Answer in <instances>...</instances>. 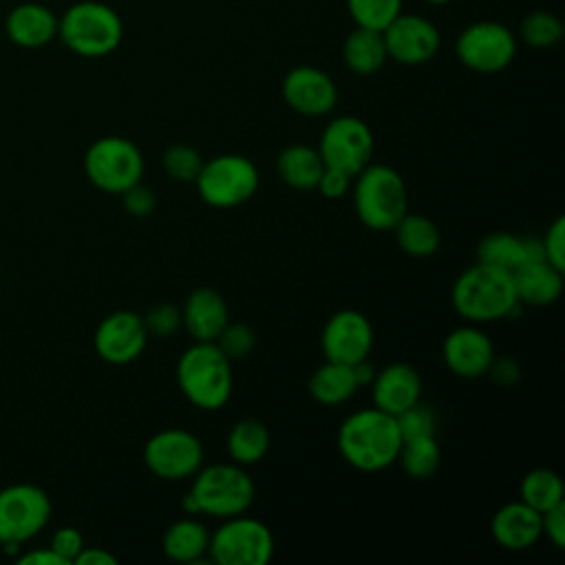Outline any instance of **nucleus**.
Here are the masks:
<instances>
[{"mask_svg": "<svg viewBox=\"0 0 565 565\" xmlns=\"http://www.w3.org/2000/svg\"><path fill=\"white\" fill-rule=\"evenodd\" d=\"M399 446L402 435L395 415L375 406L351 413L338 428V450L342 459L364 472H377L395 463Z\"/></svg>", "mask_w": 565, "mask_h": 565, "instance_id": "f257e3e1", "label": "nucleus"}, {"mask_svg": "<svg viewBox=\"0 0 565 565\" xmlns=\"http://www.w3.org/2000/svg\"><path fill=\"white\" fill-rule=\"evenodd\" d=\"M450 302L461 318L475 324L516 316L523 307L516 300L512 274L483 263L466 267L455 278Z\"/></svg>", "mask_w": 565, "mask_h": 565, "instance_id": "f03ea898", "label": "nucleus"}, {"mask_svg": "<svg viewBox=\"0 0 565 565\" xmlns=\"http://www.w3.org/2000/svg\"><path fill=\"white\" fill-rule=\"evenodd\" d=\"M177 384L190 404L216 411L232 395V360L216 342L194 340L177 360Z\"/></svg>", "mask_w": 565, "mask_h": 565, "instance_id": "7ed1b4c3", "label": "nucleus"}, {"mask_svg": "<svg viewBox=\"0 0 565 565\" xmlns=\"http://www.w3.org/2000/svg\"><path fill=\"white\" fill-rule=\"evenodd\" d=\"M254 481L238 463H212L194 472L190 492L181 505L188 514H210L230 519L249 510L254 501Z\"/></svg>", "mask_w": 565, "mask_h": 565, "instance_id": "20e7f679", "label": "nucleus"}, {"mask_svg": "<svg viewBox=\"0 0 565 565\" xmlns=\"http://www.w3.org/2000/svg\"><path fill=\"white\" fill-rule=\"evenodd\" d=\"M57 38L75 55L104 57L119 49L124 22L110 4L82 0L57 18Z\"/></svg>", "mask_w": 565, "mask_h": 565, "instance_id": "39448f33", "label": "nucleus"}, {"mask_svg": "<svg viewBox=\"0 0 565 565\" xmlns=\"http://www.w3.org/2000/svg\"><path fill=\"white\" fill-rule=\"evenodd\" d=\"M353 205L358 218L375 232L393 230L408 212L406 183L399 172L386 163H369L355 174Z\"/></svg>", "mask_w": 565, "mask_h": 565, "instance_id": "423d86ee", "label": "nucleus"}, {"mask_svg": "<svg viewBox=\"0 0 565 565\" xmlns=\"http://www.w3.org/2000/svg\"><path fill=\"white\" fill-rule=\"evenodd\" d=\"M143 154L126 137L106 135L95 139L84 154L88 181L108 194H121L143 177Z\"/></svg>", "mask_w": 565, "mask_h": 565, "instance_id": "0eeeda50", "label": "nucleus"}, {"mask_svg": "<svg viewBox=\"0 0 565 565\" xmlns=\"http://www.w3.org/2000/svg\"><path fill=\"white\" fill-rule=\"evenodd\" d=\"M51 519L49 494L33 483H11L0 490V545L9 554L44 530Z\"/></svg>", "mask_w": 565, "mask_h": 565, "instance_id": "6e6552de", "label": "nucleus"}, {"mask_svg": "<svg viewBox=\"0 0 565 565\" xmlns=\"http://www.w3.org/2000/svg\"><path fill=\"white\" fill-rule=\"evenodd\" d=\"M207 554L216 565H265L274 556V536L263 521L243 512L210 534Z\"/></svg>", "mask_w": 565, "mask_h": 565, "instance_id": "1a4fd4ad", "label": "nucleus"}, {"mask_svg": "<svg viewBox=\"0 0 565 565\" xmlns=\"http://www.w3.org/2000/svg\"><path fill=\"white\" fill-rule=\"evenodd\" d=\"M194 183L207 205L236 207L254 196L258 188V170L247 157L227 152L203 161Z\"/></svg>", "mask_w": 565, "mask_h": 565, "instance_id": "9d476101", "label": "nucleus"}, {"mask_svg": "<svg viewBox=\"0 0 565 565\" xmlns=\"http://www.w3.org/2000/svg\"><path fill=\"white\" fill-rule=\"evenodd\" d=\"M516 35L497 20H477L461 29L455 40L457 60L475 73H499L508 68L516 55Z\"/></svg>", "mask_w": 565, "mask_h": 565, "instance_id": "9b49d317", "label": "nucleus"}, {"mask_svg": "<svg viewBox=\"0 0 565 565\" xmlns=\"http://www.w3.org/2000/svg\"><path fill=\"white\" fill-rule=\"evenodd\" d=\"M373 143V132L360 117L340 115L324 126L318 152L324 166L355 177L371 163Z\"/></svg>", "mask_w": 565, "mask_h": 565, "instance_id": "f8f14e48", "label": "nucleus"}, {"mask_svg": "<svg viewBox=\"0 0 565 565\" xmlns=\"http://www.w3.org/2000/svg\"><path fill=\"white\" fill-rule=\"evenodd\" d=\"M143 461L148 470L159 479L179 481L192 477L201 468L203 446L190 430L166 428L146 441Z\"/></svg>", "mask_w": 565, "mask_h": 565, "instance_id": "ddd939ff", "label": "nucleus"}, {"mask_svg": "<svg viewBox=\"0 0 565 565\" xmlns=\"http://www.w3.org/2000/svg\"><path fill=\"white\" fill-rule=\"evenodd\" d=\"M382 38L388 60L404 66L430 62L441 44V33L433 20L404 11L382 31Z\"/></svg>", "mask_w": 565, "mask_h": 565, "instance_id": "4468645a", "label": "nucleus"}, {"mask_svg": "<svg viewBox=\"0 0 565 565\" xmlns=\"http://www.w3.org/2000/svg\"><path fill=\"white\" fill-rule=\"evenodd\" d=\"M285 104L305 117H322L338 104V86L329 73L318 66L300 64L287 71L280 84Z\"/></svg>", "mask_w": 565, "mask_h": 565, "instance_id": "2eb2a0df", "label": "nucleus"}, {"mask_svg": "<svg viewBox=\"0 0 565 565\" xmlns=\"http://www.w3.org/2000/svg\"><path fill=\"white\" fill-rule=\"evenodd\" d=\"M320 347L329 362L355 364L369 358L373 349V327L369 318L355 309L335 311L322 329Z\"/></svg>", "mask_w": 565, "mask_h": 565, "instance_id": "dca6fc26", "label": "nucleus"}, {"mask_svg": "<svg viewBox=\"0 0 565 565\" xmlns=\"http://www.w3.org/2000/svg\"><path fill=\"white\" fill-rule=\"evenodd\" d=\"M148 342L143 318L135 311L121 309L108 313L95 329V353L108 364H128L137 360Z\"/></svg>", "mask_w": 565, "mask_h": 565, "instance_id": "f3484780", "label": "nucleus"}, {"mask_svg": "<svg viewBox=\"0 0 565 565\" xmlns=\"http://www.w3.org/2000/svg\"><path fill=\"white\" fill-rule=\"evenodd\" d=\"M441 358L455 375L472 380L488 373L494 360V344L479 327L466 324L444 338Z\"/></svg>", "mask_w": 565, "mask_h": 565, "instance_id": "a211bd4d", "label": "nucleus"}, {"mask_svg": "<svg viewBox=\"0 0 565 565\" xmlns=\"http://www.w3.org/2000/svg\"><path fill=\"white\" fill-rule=\"evenodd\" d=\"M419 395H422V377L406 362L386 364L384 369L375 371L371 380L373 406L388 415H399L408 406L417 404Z\"/></svg>", "mask_w": 565, "mask_h": 565, "instance_id": "6ab92c4d", "label": "nucleus"}, {"mask_svg": "<svg viewBox=\"0 0 565 565\" xmlns=\"http://www.w3.org/2000/svg\"><path fill=\"white\" fill-rule=\"evenodd\" d=\"M227 322L230 309L216 289L199 287L185 298L181 324L196 342H214Z\"/></svg>", "mask_w": 565, "mask_h": 565, "instance_id": "aec40b11", "label": "nucleus"}, {"mask_svg": "<svg viewBox=\"0 0 565 565\" xmlns=\"http://www.w3.org/2000/svg\"><path fill=\"white\" fill-rule=\"evenodd\" d=\"M490 532L494 541L505 550H527L541 539V512H536L521 499L510 501L494 512L490 521Z\"/></svg>", "mask_w": 565, "mask_h": 565, "instance_id": "412c9836", "label": "nucleus"}, {"mask_svg": "<svg viewBox=\"0 0 565 565\" xmlns=\"http://www.w3.org/2000/svg\"><path fill=\"white\" fill-rule=\"evenodd\" d=\"M4 31L15 46L40 49L57 38V15L46 4L22 2L9 11Z\"/></svg>", "mask_w": 565, "mask_h": 565, "instance_id": "4be33fe9", "label": "nucleus"}, {"mask_svg": "<svg viewBox=\"0 0 565 565\" xmlns=\"http://www.w3.org/2000/svg\"><path fill=\"white\" fill-rule=\"evenodd\" d=\"M514 294L521 305L545 307L563 291V271L547 260H527L512 271Z\"/></svg>", "mask_w": 565, "mask_h": 565, "instance_id": "5701e85b", "label": "nucleus"}, {"mask_svg": "<svg viewBox=\"0 0 565 565\" xmlns=\"http://www.w3.org/2000/svg\"><path fill=\"white\" fill-rule=\"evenodd\" d=\"M210 532L196 519H179L168 525L161 539L163 554L177 563H203L207 554Z\"/></svg>", "mask_w": 565, "mask_h": 565, "instance_id": "b1692460", "label": "nucleus"}, {"mask_svg": "<svg viewBox=\"0 0 565 565\" xmlns=\"http://www.w3.org/2000/svg\"><path fill=\"white\" fill-rule=\"evenodd\" d=\"M344 66L355 75H373L388 60L382 31L355 26L342 44Z\"/></svg>", "mask_w": 565, "mask_h": 565, "instance_id": "393cba45", "label": "nucleus"}, {"mask_svg": "<svg viewBox=\"0 0 565 565\" xmlns=\"http://www.w3.org/2000/svg\"><path fill=\"white\" fill-rule=\"evenodd\" d=\"M276 170H278V177L289 188L311 190V188H316V183L324 170V161H322L318 148H311L307 143H291L280 150V154L276 159Z\"/></svg>", "mask_w": 565, "mask_h": 565, "instance_id": "a878e982", "label": "nucleus"}, {"mask_svg": "<svg viewBox=\"0 0 565 565\" xmlns=\"http://www.w3.org/2000/svg\"><path fill=\"white\" fill-rule=\"evenodd\" d=\"M358 388L360 386L355 382L351 364H340L329 360L322 366H318L309 380L311 397L324 406L344 404L355 395Z\"/></svg>", "mask_w": 565, "mask_h": 565, "instance_id": "bb28decb", "label": "nucleus"}, {"mask_svg": "<svg viewBox=\"0 0 565 565\" xmlns=\"http://www.w3.org/2000/svg\"><path fill=\"white\" fill-rule=\"evenodd\" d=\"M227 452L234 463L252 466L269 450V430L254 417L238 419L227 433Z\"/></svg>", "mask_w": 565, "mask_h": 565, "instance_id": "cd10ccee", "label": "nucleus"}, {"mask_svg": "<svg viewBox=\"0 0 565 565\" xmlns=\"http://www.w3.org/2000/svg\"><path fill=\"white\" fill-rule=\"evenodd\" d=\"M393 230H395L399 249L415 258H426V256L435 254L439 247V241H441L437 225L428 216H422V214L406 212L395 223Z\"/></svg>", "mask_w": 565, "mask_h": 565, "instance_id": "c85d7f7f", "label": "nucleus"}, {"mask_svg": "<svg viewBox=\"0 0 565 565\" xmlns=\"http://www.w3.org/2000/svg\"><path fill=\"white\" fill-rule=\"evenodd\" d=\"M527 260L525 252V241L521 236L508 234V232H492L481 238L477 245V263L503 269V271H514Z\"/></svg>", "mask_w": 565, "mask_h": 565, "instance_id": "c756f323", "label": "nucleus"}, {"mask_svg": "<svg viewBox=\"0 0 565 565\" xmlns=\"http://www.w3.org/2000/svg\"><path fill=\"white\" fill-rule=\"evenodd\" d=\"M521 501L534 508L536 512H545L565 501V488L561 477L547 468L530 470L519 486Z\"/></svg>", "mask_w": 565, "mask_h": 565, "instance_id": "7c9ffc66", "label": "nucleus"}, {"mask_svg": "<svg viewBox=\"0 0 565 565\" xmlns=\"http://www.w3.org/2000/svg\"><path fill=\"white\" fill-rule=\"evenodd\" d=\"M397 461L402 470L413 479L433 477L441 461V452H439V444L435 441V435L404 439L397 452Z\"/></svg>", "mask_w": 565, "mask_h": 565, "instance_id": "2f4dec72", "label": "nucleus"}, {"mask_svg": "<svg viewBox=\"0 0 565 565\" xmlns=\"http://www.w3.org/2000/svg\"><path fill=\"white\" fill-rule=\"evenodd\" d=\"M563 33H565V26H563L561 18L550 11H543V9L527 13L519 24V35H521L523 44H527L532 49L556 46L563 40Z\"/></svg>", "mask_w": 565, "mask_h": 565, "instance_id": "473e14b6", "label": "nucleus"}, {"mask_svg": "<svg viewBox=\"0 0 565 565\" xmlns=\"http://www.w3.org/2000/svg\"><path fill=\"white\" fill-rule=\"evenodd\" d=\"M404 0H347V11L355 26L384 31L399 13Z\"/></svg>", "mask_w": 565, "mask_h": 565, "instance_id": "72a5a7b5", "label": "nucleus"}, {"mask_svg": "<svg viewBox=\"0 0 565 565\" xmlns=\"http://www.w3.org/2000/svg\"><path fill=\"white\" fill-rule=\"evenodd\" d=\"M201 166H203V159L199 150H194L188 143H174L163 152V170L174 181L194 183Z\"/></svg>", "mask_w": 565, "mask_h": 565, "instance_id": "f704fd0d", "label": "nucleus"}, {"mask_svg": "<svg viewBox=\"0 0 565 565\" xmlns=\"http://www.w3.org/2000/svg\"><path fill=\"white\" fill-rule=\"evenodd\" d=\"M214 342L230 360H241L252 353L256 344V333L245 322H227Z\"/></svg>", "mask_w": 565, "mask_h": 565, "instance_id": "c9c22d12", "label": "nucleus"}, {"mask_svg": "<svg viewBox=\"0 0 565 565\" xmlns=\"http://www.w3.org/2000/svg\"><path fill=\"white\" fill-rule=\"evenodd\" d=\"M397 419V428L404 439H415V437H433L435 435V413L433 408H428L426 404L417 402L413 406H408L406 411H402L399 415H395Z\"/></svg>", "mask_w": 565, "mask_h": 565, "instance_id": "e433bc0d", "label": "nucleus"}, {"mask_svg": "<svg viewBox=\"0 0 565 565\" xmlns=\"http://www.w3.org/2000/svg\"><path fill=\"white\" fill-rule=\"evenodd\" d=\"M143 324L148 335L152 333L159 338H168L181 327V309L170 302H159L143 316Z\"/></svg>", "mask_w": 565, "mask_h": 565, "instance_id": "4c0bfd02", "label": "nucleus"}, {"mask_svg": "<svg viewBox=\"0 0 565 565\" xmlns=\"http://www.w3.org/2000/svg\"><path fill=\"white\" fill-rule=\"evenodd\" d=\"M541 243H543L545 260L556 269L565 271V218L563 216L554 218V223L547 227Z\"/></svg>", "mask_w": 565, "mask_h": 565, "instance_id": "58836bf2", "label": "nucleus"}, {"mask_svg": "<svg viewBox=\"0 0 565 565\" xmlns=\"http://www.w3.org/2000/svg\"><path fill=\"white\" fill-rule=\"evenodd\" d=\"M49 547L66 563L71 565L75 561V556L82 552L84 547V539L82 534L75 530V527H60L53 532L51 541H49Z\"/></svg>", "mask_w": 565, "mask_h": 565, "instance_id": "ea45409f", "label": "nucleus"}, {"mask_svg": "<svg viewBox=\"0 0 565 565\" xmlns=\"http://www.w3.org/2000/svg\"><path fill=\"white\" fill-rule=\"evenodd\" d=\"M121 201H124V207L132 214V216H148L152 210H154V205H157V199H154V192L148 188V185H143L141 181L139 183H135V185H130L128 190H124L121 192Z\"/></svg>", "mask_w": 565, "mask_h": 565, "instance_id": "a19ab883", "label": "nucleus"}, {"mask_svg": "<svg viewBox=\"0 0 565 565\" xmlns=\"http://www.w3.org/2000/svg\"><path fill=\"white\" fill-rule=\"evenodd\" d=\"M541 534H545L556 550L565 547V501L541 512Z\"/></svg>", "mask_w": 565, "mask_h": 565, "instance_id": "79ce46f5", "label": "nucleus"}, {"mask_svg": "<svg viewBox=\"0 0 565 565\" xmlns=\"http://www.w3.org/2000/svg\"><path fill=\"white\" fill-rule=\"evenodd\" d=\"M351 181H353L351 174H347V172H342V170H338V168L324 166V170H322V174H320L316 188L320 190V194H322L324 199H340V196H344V194L349 192Z\"/></svg>", "mask_w": 565, "mask_h": 565, "instance_id": "37998d69", "label": "nucleus"}, {"mask_svg": "<svg viewBox=\"0 0 565 565\" xmlns=\"http://www.w3.org/2000/svg\"><path fill=\"white\" fill-rule=\"evenodd\" d=\"M20 565H66L51 547H38L18 556Z\"/></svg>", "mask_w": 565, "mask_h": 565, "instance_id": "c03bdc74", "label": "nucleus"}, {"mask_svg": "<svg viewBox=\"0 0 565 565\" xmlns=\"http://www.w3.org/2000/svg\"><path fill=\"white\" fill-rule=\"evenodd\" d=\"M75 565H117V558L102 547H82L73 561Z\"/></svg>", "mask_w": 565, "mask_h": 565, "instance_id": "a18cd8bd", "label": "nucleus"}, {"mask_svg": "<svg viewBox=\"0 0 565 565\" xmlns=\"http://www.w3.org/2000/svg\"><path fill=\"white\" fill-rule=\"evenodd\" d=\"M488 373L497 380V382H501V384H512V382H516V377H519V369H516V364L512 362V360H508V358H501V360H492V364H490V369H488Z\"/></svg>", "mask_w": 565, "mask_h": 565, "instance_id": "49530a36", "label": "nucleus"}, {"mask_svg": "<svg viewBox=\"0 0 565 565\" xmlns=\"http://www.w3.org/2000/svg\"><path fill=\"white\" fill-rule=\"evenodd\" d=\"M422 2L433 4V7H444V4H448V2H452V0H422Z\"/></svg>", "mask_w": 565, "mask_h": 565, "instance_id": "de8ad7c7", "label": "nucleus"}]
</instances>
